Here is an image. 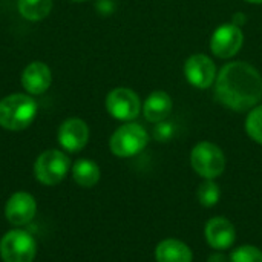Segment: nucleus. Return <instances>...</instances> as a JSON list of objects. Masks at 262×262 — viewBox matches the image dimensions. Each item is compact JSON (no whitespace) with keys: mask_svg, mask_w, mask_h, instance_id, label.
Here are the masks:
<instances>
[{"mask_svg":"<svg viewBox=\"0 0 262 262\" xmlns=\"http://www.w3.org/2000/svg\"><path fill=\"white\" fill-rule=\"evenodd\" d=\"M215 95L218 101L236 112L253 109L262 98V78L249 63L226 64L216 77Z\"/></svg>","mask_w":262,"mask_h":262,"instance_id":"nucleus-1","label":"nucleus"},{"mask_svg":"<svg viewBox=\"0 0 262 262\" xmlns=\"http://www.w3.org/2000/svg\"><path fill=\"white\" fill-rule=\"evenodd\" d=\"M37 103L28 94H11L0 100V126L8 130H23L34 121Z\"/></svg>","mask_w":262,"mask_h":262,"instance_id":"nucleus-2","label":"nucleus"},{"mask_svg":"<svg viewBox=\"0 0 262 262\" xmlns=\"http://www.w3.org/2000/svg\"><path fill=\"white\" fill-rule=\"evenodd\" d=\"M149 143L146 129L137 123H126L120 126L111 137L109 147L115 157L129 158L140 154Z\"/></svg>","mask_w":262,"mask_h":262,"instance_id":"nucleus-3","label":"nucleus"},{"mask_svg":"<svg viewBox=\"0 0 262 262\" xmlns=\"http://www.w3.org/2000/svg\"><path fill=\"white\" fill-rule=\"evenodd\" d=\"M190 164L200 177L213 180L224 172L226 155L216 144L210 141H201L190 154Z\"/></svg>","mask_w":262,"mask_h":262,"instance_id":"nucleus-4","label":"nucleus"},{"mask_svg":"<svg viewBox=\"0 0 262 262\" xmlns=\"http://www.w3.org/2000/svg\"><path fill=\"white\" fill-rule=\"evenodd\" d=\"M69 169H71V161L68 155L55 149L43 152L37 158L34 166L37 180L46 186H55L60 181H63Z\"/></svg>","mask_w":262,"mask_h":262,"instance_id":"nucleus-5","label":"nucleus"},{"mask_svg":"<svg viewBox=\"0 0 262 262\" xmlns=\"http://www.w3.org/2000/svg\"><path fill=\"white\" fill-rule=\"evenodd\" d=\"M35 253V241L25 230H11L0 241V255L5 262H32Z\"/></svg>","mask_w":262,"mask_h":262,"instance_id":"nucleus-6","label":"nucleus"},{"mask_svg":"<svg viewBox=\"0 0 262 262\" xmlns=\"http://www.w3.org/2000/svg\"><path fill=\"white\" fill-rule=\"evenodd\" d=\"M107 112L121 121H130L138 117L141 111V103L138 95L127 88H115L106 97Z\"/></svg>","mask_w":262,"mask_h":262,"instance_id":"nucleus-7","label":"nucleus"},{"mask_svg":"<svg viewBox=\"0 0 262 262\" xmlns=\"http://www.w3.org/2000/svg\"><path fill=\"white\" fill-rule=\"evenodd\" d=\"M243 41L244 35L241 28L235 23H226L212 34L210 51L220 58H230L239 52Z\"/></svg>","mask_w":262,"mask_h":262,"instance_id":"nucleus-8","label":"nucleus"},{"mask_svg":"<svg viewBox=\"0 0 262 262\" xmlns=\"http://www.w3.org/2000/svg\"><path fill=\"white\" fill-rule=\"evenodd\" d=\"M184 75L192 86L198 89H207L216 78V68L210 57L204 54H195L187 58L184 64Z\"/></svg>","mask_w":262,"mask_h":262,"instance_id":"nucleus-9","label":"nucleus"},{"mask_svg":"<svg viewBox=\"0 0 262 262\" xmlns=\"http://www.w3.org/2000/svg\"><path fill=\"white\" fill-rule=\"evenodd\" d=\"M89 140V127L80 118H68L58 129V143L68 152H80Z\"/></svg>","mask_w":262,"mask_h":262,"instance_id":"nucleus-10","label":"nucleus"},{"mask_svg":"<svg viewBox=\"0 0 262 262\" xmlns=\"http://www.w3.org/2000/svg\"><path fill=\"white\" fill-rule=\"evenodd\" d=\"M204 233H206L207 244L215 250H227L235 244L236 239L235 226L229 220L221 216L209 220Z\"/></svg>","mask_w":262,"mask_h":262,"instance_id":"nucleus-11","label":"nucleus"},{"mask_svg":"<svg viewBox=\"0 0 262 262\" xmlns=\"http://www.w3.org/2000/svg\"><path fill=\"white\" fill-rule=\"evenodd\" d=\"M52 81V74L48 64L43 61L29 63L21 72V86L29 95L45 94Z\"/></svg>","mask_w":262,"mask_h":262,"instance_id":"nucleus-12","label":"nucleus"},{"mask_svg":"<svg viewBox=\"0 0 262 262\" xmlns=\"http://www.w3.org/2000/svg\"><path fill=\"white\" fill-rule=\"evenodd\" d=\"M37 212V204L35 200L26 193V192H17L14 193L8 203H6V209H5V215L6 220L14 224V226H23L28 224Z\"/></svg>","mask_w":262,"mask_h":262,"instance_id":"nucleus-13","label":"nucleus"},{"mask_svg":"<svg viewBox=\"0 0 262 262\" xmlns=\"http://www.w3.org/2000/svg\"><path fill=\"white\" fill-rule=\"evenodd\" d=\"M172 107H173V103H172L170 95L167 92L157 91V92H152L146 98L143 112L147 121L160 123V121H164L170 115Z\"/></svg>","mask_w":262,"mask_h":262,"instance_id":"nucleus-14","label":"nucleus"},{"mask_svg":"<svg viewBox=\"0 0 262 262\" xmlns=\"http://www.w3.org/2000/svg\"><path fill=\"white\" fill-rule=\"evenodd\" d=\"M157 262H192L193 253L187 244L180 239H164L155 249Z\"/></svg>","mask_w":262,"mask_h":262,"instance_id":"nucleus-15","label":"nucleus"},{"mask_svg":"<svg viewBox=\"0 0 262 262\" xmlns=\"http://www.w3.org/2000/svg\"><path fill=\"white\" fill-rule=\"evenodd\" d=\"M18 14L29 21H40L46 18L52 9V0H18Z\"/></svg>","mask_w":262,"mask_h":262,"instance_id":"nucleus-16","label":"nucleus"},{"mask_svg":"<svg viewBox=\"0 0 262 262\" xmlns=\"http://www.w3.org/2000/svg\"><path fill=\"white\" fill-rule=\"evenodd\" d=\"M72 177L81 187H92L100 181V167L91 160H78L72 166Z\"/></svg>","mask_w":262,"mask_h":262,"instance_id":"nucleus-17","label":"nucleus"},{"mask_svg":"<svg viewBox=\"0 0 262 262\" xmlns=\"http://www.w3.org/2000/svg\"><path fill=\"white\" fill-rule=\"evenodd\" d=\"M198 201L204 207H213L220 203L221 198V190L220 186L213 180H206L204 183L200 184L198 192H196Z\"/></svg>","mask_w":262,"mask_h":262,"instance_id":"nucleus-18","label":"nucleus"},{"mask_svg":"<svg viewBox=\"0 0 262 262\" xmlns=\"http://www.w3.org/2000/svg\"><path fill=\"white\" fill-rule=\"evenodd\" d=\"M246 130L252 140L262 144V104L250 111L246 120Z\"/></svg>","mask_w":262,"mask_h":262,"instance_id":"nucleus-19","label":"nucleus"},{"mask_svg":"<svg viewBox=\"0 0 262 262\" xmlns=\"http://www.w3.org/2000/svg\"><path fill=\"white\" fill-rule=\"evenodd\" d=\"M230 262H262V252L255 246H241L232 253Z\"/></svg>","mask_w":262,"mask_h":262,"instance_id":"nucleus-20","label":"nucleus"},{"mask_svg":"<svg viewBox=\"0 0 262 262\" xmlns=\"http://www.w3.org/2000/svg\"><path fill=\"white\" fill-rule=\"evenodd\" d=\"M173 135V124L169 123V121H160L157 123V127L154 130V137L158 140V141H167L170 140Z\"/></svg>","mask_w":262,"mask_h":262,"instance_id":"nucleus-21","label":"nucleus"},{"mask_svg":"<svg viewBox=\"0 0 262 262\" xmlns=\"http://www.w3.org/2000/svg\"><path fill=\"white\" fill-rule=\"evenodd\" d=\"M207 262H227V258L223 253H213V255L209 256Z\"/></svg>","mask_w":262,"mask_h":262,"instance_id":"nucleus-22","label":"nucleus"},{"mask_svg":"<svg viewBox=\"0 0 262 262\" xmlns=\"http://www.w3.org/2000/svg\"><path fill=\"white\" fill-rule=\"evenodd\" d=\"M246 2H249V3H255V5H259V3H262V0H246Z\"/></svg>","mask_w":262,"mask_h":262,"instance_id":"nucleus-23","label":"nucleus"},{"mask_svg":"<svg viewBox=\"0 0 262 262\" xmlns=\"http://www.w3.org/2000/svg\"><path fill=\"white\" fill-rule=\"evenodd\" d=\"M72 2H84V0H72Z\"/></svg>","mask_w":262,"mask_h":262,"instance_id":"nucleus-24","label":"nucleus"}]
</instances>
